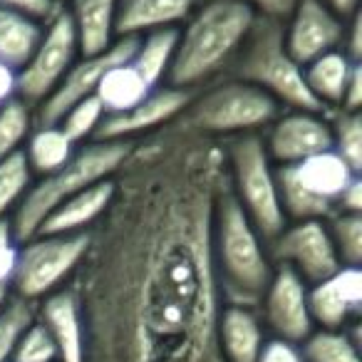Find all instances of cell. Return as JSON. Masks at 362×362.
<instances>
[{
	"mask_svg": "<svg viewBox=\"0 0 362 362\" xmlns=\"http://www.w3.org/2000/svg\"><path fill=\"white\" fill-rule=\"evenodd\" d=\"M281 206L291 221H327L335 216L342 192L355 176H360L332 149L298 161L291 166H276Z\"/></svg>",
	"mask_w": 362,
	"mask_h": 362,
	"instance_id": "obj_8",
	"label": "cell"
},
{
	"mask_svg": "<svg viewBox=\"0 0 362 362\" xmlns=\"http://www.w3.org/2000/svg\"><path fill=\"white\" fill-rule=\"evenodd\" d=\"M281 107L258 87L223 75L194 92L181 122L199 134L226 141L231 136L261 134L278 117Z\"/></svg>",
	"mask_w": 362,
	"mask_h": 362,
	"instance_id": "obj_6",
	"label": "cell"
},
{
	"mask_svg": "<svg viewBox=\"0 0 362 362\" xmlns=\"http://www.w3.org/2000/svg\"><path fill=\"white\" fill-rule=\"evenodd\" d=\"M75 149L77 144H72L70 136L57 124H35L23 144V156H25L33 176L40 179V176L62 169L72 159Z\"/></svg>",
	"mask_w": 362,
	"mask_h": 362,
	"instance_id": "obj_24",
	"label": "cell"
},
{
	"mask_svg": "<svg viewBox=\"0 0 362 362\" xmlns=\"http://www.w3.org/2000/svg\"><path fill=\"white\" fill-rule=\"evenodd\" d=\"M149 92H151V87L146 85L144 77L134 70L132 60H127V62H119V65L110 67V70L102 75L95 97L100 100V105L105 107L107 115H119V112H127L134 105H139Z\"/></svg>",
	"mask_w": 362,
	"mask_h": 362,
	"instance_id": "obj_26",
	"label": "cell"
},
{
	"mask_svg": "<svg viewBox=\"0 0 362 362\" xmlns=\"http://www.w3.org/2000/svg\"><path fill=\"white\" fill-rule=\"evenodd\" d=\"M268 332L256 308L223 305L218 317V350L223 362H256Z\"/></svg>",
	"mask_w": 362,
	"mask_h": 362,
	"instance_id": "obj_21",
	"label": "cell"
},
{
	"mask_svg": "<svg viewBox=\"0 0 362 362\" xmlns=\"http://www.w3.org/2000/svg\"><path fill=\"white\" fill-rule=\"evenodd\" d=\"M35 320V303L13 296L8 305L0 310V362H11L21 332Z\"/></svg>",
	"mask_w": 362,
	"mask_h": 362,
	"instance_id": "obj_34",
	"label": "cell"
},
{
	"mask_svg": "<svg viewBox=\"0 0 362 362\" xmlns=\"http://www.w3.org/2000/svg\"><path fill=\"white\" fill-rule=\"evenodd\" d=\"M11 362H60L50 332L42 327L37 317L21 332L16 347H13Z\"/></svg>",
	"mask_w": 362,
	"mask_h": 362,
	"instance_id": "obj_35",
	"label": "cell"
},
{
	"mask_svg": "<svg viewBox=\"0 0 362 362\" xmlns=\"http://www.w3.org/2000/svg\"><path fill=\"white\" fill-rule=\"evenodd\" d=\"M360 325L345 330H315L300 342L303 362H362L360 360Z\"/></svg>",
	"mask_w": 362,
	"mask_h": 362,
	"instance_id": "obj_28",
	"label": "cell"
},
{
	"mask_svg": "<svg viewBox=\"0 0 362 362\" xmlns=\"http://www.w3.org/2000/svg\"><path fill=\"white\" fill-rule=\"evenodd\" d=\"M211 251L223 305L256 308L276 271V263L268 253V241L258 233L226 187L214 211Z\"/></svg>",
	"mask_w": 362,
	"mask_h": 362,
	"instance_id": "obj_3",
	"label": "cell"
},
{
	"mask_svg": "<svg viewBox=\"0 0 362 362\" xmlns=\"http://www.w3.org/2000/svg\"><path fill=\"white\" fill-rule=\"evenodd\" d=\"M33 127H35V117L25 102L13 100L0 110V161L23 151Z\"/></svg>",
	"mask_w": 362,
	"mask_h": 362,
	"instance_id": "obj_32",
	"label": "cell"
},
{
	"mask_svg": "<svg viewBox=\"0 0 362 362\" xmlns=\"http://www.w3.org/2000/svg\"><path fill=\"white\" fill-rule=\"evenodd\" d=\"M87 238L90 231L70 236L35 233L23 241L11 278V293L28 303H40L45 296L70 286L85 258Z\"/></svg>",
	"mask_w": 362,
	"mask_h": 362,
	"instance_id": "obj_9",
	"label": "cell"
},
{
	"mask_svg": "<svg viewBox=\"0 0 362 362\" xmlns=\"http://www.w3.org/2000/svg\"><path fill=\"white\" fill-rule=\"evenodd\" d=\"M256 362H303V355L296 342L268 337V340L263 342L261 355H258Z\"/></svg>",
	"mask_w": 362,
	"mask_h": 362,
	"instance_id": "obj_38",
	"label": "cell"
},
{
	"mask_svg": "<svg viewBox=\"0 0 362 362\" xmlns=\"http://www.w3.org/2000/svg\"><path fill=\"white\" fill-rule=\"evenodd\" d=\"M35 317L50 332L60 362H82L85 357V322L77 296L70 286L35 303Z\"/></svg>",
	"mask_w": 362,
	"mask_h": 362,
	"instance_id": "obj_18",
	"label": "cell"
},
{
	"mask_svg": "<svg viewBox=\"0 0 362 362\" xmlns=\"http://www.w3.org/2000/svg\"><path fill=\"white\" fill-rule=\"evenodd\" d=\"M335 214H362V179H355L347 184V189L342 192L340 202L335 206Z\"/></svg>",
	"mask_w": 362,
	"mask_h": 362,
	"instance_id": "obj_41",
	"label": "cell"
},
{
	"mask_svg": "<svg viewBox=\"0 0 362 362\" xmlns=\"http://www.w3.org/2000/svg\"><path fill=\"white\" fill-rule=\"evenodd\" d=\"M253 23L243 0H202L179 28L166 85L197 92L228 75Z\"/></svg>",
	"mask_w": 362,
	"mask_h": 362,
	"instance_id": "obj_2",
	"label": "cell"
},
{
	"mask_svg": "<svg viewBox=\"0 0 362 362\" xmlns=\"http://www.w3.org/2000/svg\"><path fill=\"white\" fill-rule=\"evenodd\" d=\"M13 298V293H11V286H0V310L8 305V300Z\"/></svg>",
	"mask_w": 362,
	"mask_h": 362,
	"instance_id": "obj_44",
	"label": "cell"
},
{
	"mask_svg": "<svg viewBox=\"0 0 362 362\" xmlns=\"http://www.w3.org/2000/svg\"><path fill=\"white\" fill-rule=\"evenodd\" d=\"M0 8H6V11H13V13H23V16H30L40 23H47L60 8H65V6H60L57 0H0Z\"/></svg>",
	"mask_w": 362,
	"mask_h": 362,
	"instance_id": "obj_37",
	"label": "cell"
},
{
	"mask_svg": "<svg viewBox=\"0 0 362 362\" xmlns=\"http://www.w3.org/2000/svg\"><path fill=\"white\" fill-rule=\"evenodd\" d=\"M335 16H340L342 21L352 18L355 13H360V0H322Z\"/></svg>",
	"mask_w": 362,
	"mask_h": 362,
	"instance_id": "obj_43",
	"label": "cell"
},
{
	"mask_svg": "<svg viewBox=\"0 0 362 362\" xmlns=\"http://www.w3.org/2000/svg\"><path fill=\"white\" fill-rule=\"evenodd\" d=\"M330 119V149L342 161L352 166L360 174L362 169V115L360 112H332Z\"/></svg>",
	"mask_w": 362,
	"mask_h": 362,
	"instance_id": "obj_29",
	"label": "cell"
},
{
	"mask_svg": "<svg viewBox=\"0 0 362 362\" xmlns=\"http://www.w3.org/2000/svg\"><path fill=\"white\" fill-rule=\"evenodd\" d=\"M327 231L335 243L342 266L360 268L362 263V214H335L327 218Z\"/></svg>",
	"mask_w": 362,
	"mask_h": 362,
	"instance_id": "obj_33",
	"label": "cell"
},
{
	"mask_svg": "<svg viewBox=\"0 0 362 362\" xmlns=\"http://www.w3.org/2000/svg\"><path fill=\"white\" fill-rule=\"evenodd\" d=\"M13 100H18V72L0 62V110Z\"/></svg>",
	"mask_w": 362,
	"mask_h": 362,
	"instance_id": "obj_42",
	"label": "cell"
},
{
	"mask_svg": "<svg viewBox=\"0 0 362 362\" xmlns=\"http://www.w3.org/2000/svg\"><path fill=\"white\" fill-rule=\"evenodd\" d=\"M129 149L132 141H87V144L77 146L72 159L62 169L33 181L30 189L23 197L21 206L11 216L18 241L23 243L30 236H35L47 214L55 206H60L62 202L90 189L92 184L112 179L122 166V161L127 159Z\"/></svg>",
	"mask_w": 362,
	"mask_h": 362,
	"instance_id": "obj_4",
	"label": "cell"
},
{
	"mask_svg": "<svg viewBox=\"0 0 362 362\" xmlns=\"http://www.w3.org/2000/svg\"><path fill=\"white\" fill-rule=\"evenodd\" d=\"M202 0H117V37L179 30Z\"/></svg>",
	"mask_w": 362,
	"mask_h": 362,
	"instance_id": "obj_19",
	"label": "cell"
},
{
	"mask_svg": "<svg viewBox=\"0 0 362 362\" xmlns=\"http://www.w3.org/2000/svg\"><path fill=\"white\" fill-rule=\"evenodd\" d=\"M107 112L100 105L97 97H85L77 105H72L65 115L60 117L57 127L70 136L72 144H87V141H95L100 134V127L105 122Z\"/></svg>",
	"mask_w": 362,
	"mask_h": 362,
	"instance_id": "obj_31",
	"label": "cell"
},
{
	"mask_svg": "<svg viewBox=\"0 0 362 362\" xmlns=\"http://www.w3.org/2000/svg\"><path fill=\"white\" fill-rule=\"evenodd\" d=\"M345 23L322 0H298L291 16L283 21V42L298 65L305 67L325 52L340 50Z\"/></svg>",
	"mask_w": 362,
	"mask_h": 362,
	"instance_id": "obj_15",
	"label": "cell"
},
{
	"mask_svg": "<svg viewBox=\"0 0 362 362\" xmlns=\"http://www.w3.org/2000/svg\"><path fill=\"white\" fill-rule=\"evenodd\" d=\"M35 181L23 151L0 161V218H11Z\"/></svg>",
	"mask_w": 362,
	"mask_h": 362,
	"instance_id": "obj_30",
	"label": "cell"
},
{
	"mask_svg": "<svg viewBox=\"0 0 362 362\" xmlns=\"http://www.w3.org/2000/svg\"><path fill=\"white\" fill-rule=\"evenodd\" d=\"M313 325L320 330H345L362 315V271L342 266L330 278L308 286Z\"/></svg>",
	"mask_w": 362,
	"mask_h": 362,
	"instance_id": "obj_17",
	"label": "cell"
},
{
	"mask_svg": "<svg viewBox=\"0 0 362 362\" xmlns=\"http://www.w3.org/2000/svg\"><path fill=\"white\" fill-rule=\"evenodd\" d=\"M21 241L16 236L11 218H0V286H11L13 271L18 263Z\"/></svg>",
	"mask_w": 362,
	"mask_h": 362,
	"instance_id": "obj_36",
	"label": "cell"
},
{
	"mask_svg": "<svg viewBox=\"0 0 362 362\" xmlns=\"http://www.w3.org/2000/svg\"><path fill=\"white\" fill-rule=\"evenodd\" d=\"M194 92L179 90V87L161 85L154 87L139 105L119 115H107L100 127L97 139L107 141H136L161 127L171 124L184 115V110L192 102Z\"/></svg>",
	"mask_w": 362,
	"mask_h": 362,
	"instance_id": "obj_16",
	"label": "cell"
},
{
	"mask_svg": "<svg viewBox=\"0 0 362 362\" xmlns=\"http://www.w3.org/2000/svg\"><path fill=\"white\" fill-rule=\"evenodd\" d=\"M256 18H263V21H276L283 23L288 16L293 13V8L298 6V0H243Z\"/></svg>",
	"mask_w": 362,
	"mask_h": 362,
	"instance_id": "obj_39",
	"label": "cell"
},
{
	"mask_svg": "<svg viewBox=\"0 0 362 362\" xmlns=\"http://www.w3.org/2000/svg\"><path fill=\"white\" fill-rule=\"evenodd\" d=\"M226 156V189L238 202L253 226L268 243L286 228L288 218L278 194L276 164L263 146L261 134L231 136L223 141Z\"/></svg>",
	"mask_w": 362,
	"mask_h": 362,
	"instance_id": "obj_7",
	"label": "cell"
},
{
	"mask_svg": "<svg viewBox=\"0 0 362 362\" xmlns=\"http://www.w3.org/2000/svg\"><path fill=\"white\" fill-rule=\"evenodd\" d=\"M268 253L276 266L293 271L305 286H315L342 268L327 221L317 218L286 223V228L268 243Z\"/></svg>",
	"mask_w": 362,
	"mask_h": 362,
	"instance_id": "obj_11",
	"label": "cell"
},
{
	"mask_svg": "<svg viewBox=\"0 0 362 362\" xmlns=\"http://www.w3.org/2000/svg\"><path fill=\"white\" fill-rule=\"evenodd\" d=\"M342 52L350 57L352 62L362 65V16L355 13L352 18H347L345 23V37H342Z\"/></svg>",
	"mask_w": 362,
	"mask_h": 362,
	"instance_id": "obj_40",
	"label": "cell"
},
{
	"mask_svg": "<svg viewBox=\"0 0 362 362\" xmlns=\"http://www.w3.org/2000/svg\"><path fill=\"white\" fill-rule=\"evenodd\" d=\"M115 197V176L105 179L100 184H92L90 189L75 194L60 206H55L45 216L37 233H52V236H70V233H87L102 214L110 209Z\"/></svg>",
	"mask_w": 362,
	"mask_h": 362,
	"instance_id": "obj_20",
	"label": "cell"
},
{
	"mask_svg": "<svg viewBox=\"0 0 362 362\" xmlns=\"http://www.w3.org/2000/svg\"><path fill=\"white\" fill-rule=\"evenodd\" d=\"M42 30L45 23L0 8V62L18 72L35 52Z\"/></svg>",
	"mask_w": 362,
	"mask_h": 362,
	"instance_id": "obj_25",
	"label": "cell"
},
{
	"mask_svg": "<svg viewBox=\"0 0 362 362\" xmlns=\"http://www.w3.org/2000/svg\"><path fill=\"white\" fill-rule=\"evenodd\" d=\"M256 310L268 337L300 345L315 330L308 308V286L288 268L276 266Z\"/></svg>",
	"mask_w": 362,
	"mask_h": 362,
	"instance_id": "obj_13",
	"label": "cell"
},
{
	"mask_svg": "<svg viewBox=\"0 0 362 362\" xmlns=\"http://www.w3.org/2000/svg\"><path fill=\"white\" fill-rule=\"evenodd\" d=\"M67 13L80 55H100L117 40V0H70Z\"/></svg>",
	"mask_w": 362,
	"mask_h": 362,
	"instance_id": "obj_23",
	"label": "cell"
},
{
	"mask_svg": "<svg viewBox=\"0 0 362 362\" xmlns=\"http://www.w3.org/2000/svg\"><path fill=\"white\" fill-rule=\"evenodd\" d=\"M57 3H60V6H62V3H67V0H57Z\"/></svg>",
	"mask_w": 362,
	"mask_h": 362,
	"instance_id": "obj_45",
	"label": "cell"
},
{
	"mask_svg": "<svg viewBox=\"0 0 362 362\" xmlns=\"http://www.w3.org/2000/svg\"><path fill=\"white\" fill-rule=\"evenodd\" d=\"M223 187V141L181 117L132 141L70 281L85 322L82 362H223L211 251Z\"/></svg>",
	"mask_w": 362,
	"mask_h": 362,
	"instance_id": "obj_1",
	"label": "cell"
},
{
	"mask_svg": "<svg viewBox=\"0 0 362 362\" xmlns=\"http://www.w3.org/2000/svg\"><path fill=\"white\" fill-rule=\"evenodd\" d=\"M228 75L266 92L281 110L286 107V110L322 112L305 85L303 65H298L286 50L283 23L256 18Z\"/></svg>",
	"mask_w": 362,
	"mask_h": 362,
	"instance_id": "obj_5",
	"label": "cell"
},
{
	"mask_svg": "<svg viewBox=\"0 0 362 362\" xmlns=\"http://www.w3.org/2000/svg\"><path fill=\"white\" fill-rule=\"evenodd\" d=\"M263 132H266L261 134L263 146L276 166L298 164L332 146L330 119L322 112L281 110Z\"/></svg>",
	"mask_w": 362,
	"mask_h": 362,
	"instance_id": "obj_14",
	"label": "cell"
},
{
	"mask_svg": "<svg viewBox=\"0 0 362 362\" xmlns=\"http://www.w3.org/2000/svg\"><path fill=\"white\" fill-rule=\"evenodd\" d=\"M136 47V37H117L105 52L100 55H80L75 60V65L65 72V77L60 80V85L52 90V95L47 97L42 105H37L33 110L35 124H57L60 117L70 110L72 105H77L85 97H95L97 85H100L102 75L110 67L119 65V62L132 60Z\"/></svg>",
	"mask_w": 362,
	"mask_h": 362,
	"instance_id": "obj_12",
	"label": "cell"
},
{
	"mask_svg": "<svg viewBox=\"0 0 362 362\" xmlns=\"http://www.w3.org/2000/svg\"><path fill=\"white\" fill-rule=\"evenodd\" d=\"M176 35H179V30H156L136 37L132 65L144 77V82L151 90L166 85V75H169L176 50Z\"/></svg>",
	"mask_w": 362,
	"mask_h": 362,
	"instance_id": "obj_27",
	"label": "cell"
},
{
	"mask_svg": "<svg viewBox=\"0 0 362 362\" xmlns=\"http://www.w3.org/2000/svg\"><path fill=\"white\" fill-rule=\"evenodd\" d=\"M77 57H80V42L70 13L67 8H60L45 23V30L30 60L18 70V100L25 102L30 110L42 105L60 85L65 72L75 65Z\"/></svg>",
	"mask_w": 362,
	"mask_h": 362,
	"instance_id": "obj_10",
	"label": "cell"
},
{
	"mask_svg": "<svg viewBox=\"0 0 362 362\" xmlns=\"http://www.w3.org/2000/svg\"><path fill=\"white\" fill-rule=\"evenodd\" d=\"M357 67H360V62H352L342 50L325 52V55L315 57V60L303 67L308 90H310L315 105L325 115L342 110L347 85H350Z\"/></svg>",
	"mask_w": 362,
	"mask_h": 362,
	"instance_id": "obj_22",
	"label": "cell"
}]
</instances>
